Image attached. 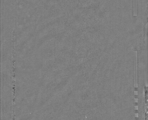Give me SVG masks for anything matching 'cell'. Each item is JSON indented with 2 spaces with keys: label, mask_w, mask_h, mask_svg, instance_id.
<instances>
[{
  "label": "cell",
  "mask_w": 148,
  "mask_h": 120,
  "mask_svg": "<svg viewBox=\"0 0 148 120\" xmlns=\"http://www.w3.org/2000/svg\"><path fill=\"white\" fill-rule=\"evenodd\" d=\"M137 0H133V15L137 16L138 15Z\"/></svg>",
  "instance_id": "1"
}]
</instances>
